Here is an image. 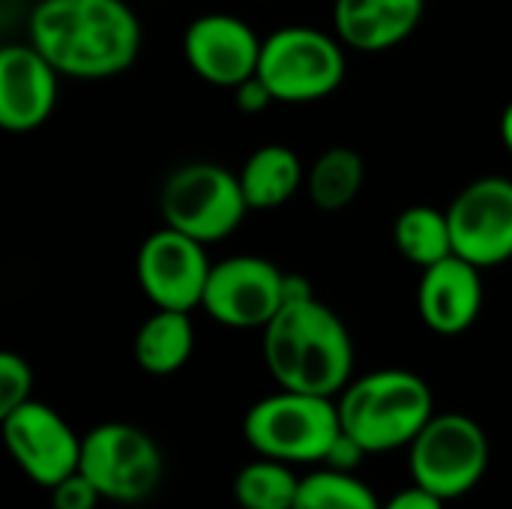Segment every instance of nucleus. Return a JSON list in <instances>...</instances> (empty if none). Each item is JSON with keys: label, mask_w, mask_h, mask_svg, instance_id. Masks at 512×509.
Returning <instances> with one entry per match:
<instances>
[{"label": "nucleus", "mask_w": 512, "mask_h": 509, "mask_svg": "<svg viewBox=\"0 0 512 509\" xmlns=\"http://www.w3.org/2000/svg\"><path fill=\"white\" fill-rule=\"evenodd\" d=\"M381 509H447V501L444 498H438V495H432L429 489H423V486H408V489H402V492H396L387 504Z\"/></svg>", "instance_id": "nucleus-27"}, {"label": "nucleus", "mask_w": 512, "mask_h": 509, "mask_svg": "<svg viewBox=\"0 0 512 509\" xmlns=\"http://www.w3.org/2000/svg\"><path fill=\"white\" fill-rule=\"evenodd\" d=\"M378 495L357 477L333 468L312 471L300 480L294 509H381Z\"/></svg>", "instance_id": "nucleus-22"}, {"label": "nucleus", "mask_w": 512, "mask_h": 509, "mask_svg": "<svg viewBox=\"0 0 512 509\" xmlns=\"http://www.w3.org/2000/svg\"><path fill=\"white\" fill-rule=\"evenodd\" d=\"M0 429L12 462L36 486L51 489L78 471L81 435L51 405L30 399L3 414Z\"/></svg>", "instance_id": "nucleus-11"}, {"label": "nucleus", "mask_w": 512, "mask_h": 509, "mask_svg": "<svg viewBox=\"0 0 512 509\" xmlns=\"http://www.w3.org/2000/svg\"><path fill=\"white\" fill-rule=\"evenodd\" d=\"M300 480L303 477L294 474V465L258 456L234 477L237 509H294Z\"/></svg>", "instance_id": "nucleus-21"}, {"label": "nucleus", "mask_w": 512, "mask_h": 509, "mask_svg": "<svg viewBox=\"0 0 512 509\" xmlns=\"http://www.w3.org/2000/svg\"><path fill=\"white\" fill-rule=\"evenodd\" d=\"M342 435L339 405L330 396L276 390L258 399L243 417V438L255 456L288 465H324Z\"/></svg>", "instance_id": "nucleus-4"}, {"label": "nucleus", "mask_w": 512, "mask_h": 509, "mask_svg": "<svg viewBox=\"0 0 512 509\" xmlns=\"http://www.w3.org/2000/svg\"><path fill=\"white\" fill-rule=\"evenodd\" d=\"M231 93H234V105H237L240 114H261V111H267L276 102L273 93L267 90V84L258 75H252L249 81H243Z\"/></svg>", "instance_id": "nucleus-25"}, {"label": "nucleus", "mask_w": 512, "mask_h": 509, "mask_svg": "<svg viewBox=\"0 0 512 509\" xmlns=\"http://www.w3.org/2000/svg\"><path fill=\"white\" fill-rule=\"evenodd\" d=\"M498 132H501V141H504V147L510 150V156H512V99L507 102V108L501 111V123H498Z\"/></svg>", "instance_id": "nucleus-28"}, {"label": "nucleus", "mask_w": 512, "mask_h": 509, "mask_svg": "<svg viewBox=\"0 0 512 509\" xmlns=\"http://www.w3.org/2000/svg\"><path fill=\"white\" fill-rule=\"evenodd\" d=\"M483 270L459 255H450L423 270L417 285V315L438 336H462L483 312Z\"/></svg>", "instance_id": "nucleus-15"}, {"label": "nucleus", "mask_w": 512, "mask_h": 509, "mask_svg": "<svg viewBox=\"0 0 512 509\" xmlns=\"http://www.w3.org/2000/svg\"><path fill=\"white\" fill-rule=\"evenodd\" d=\"M285 306V270L261 255L213 264L201 309L228 330H264Z\"/></svg>", "instance_id": "nucleus-9"}, {"label": "nucleus", "mask_w": 512, "mask_h": 509, "mask_svg": "<svg viewBox=\"0 0 512 509\" xmlns=\"http://www.w3.org/2000/svg\"><path fill=\"white\" fill-rule=\"evenodd\" d=\"M408 468L417 486L450 501L465 498L489 471L486 429L468 414H435L408 447Z\"/></svg>", "instance_id": "nucleus-8"}, {"label": "nucleus", "mask_w": 512, "mask_h": 509, "mask_svg": "<svg viewBox=\"0 0 512 509\" xmlns=\"http://www.w3.org/2000/svg\"><path fill=\"white\" fill-rule=\"evenodd\" d=\"M342 432L369 456L408 450L423 426L438 414L432 387L408 369H375L336 396Z\"/></svg>", "instance_id": "nucleus-3"}, {"label": "nucleus", "mask_w": 512, "mask_h": 509, "mask_svg": "<svg viewBox=\"0 0 512 509\" xmlns=\"http://www.w3.org/2000/svg\"><path fill=\"white\" fill-rule=\"evenodd\" d=\"M237 174L249 210H276L306 189V168L285 144H261L246 156Z\"/></svg>", "instance_id": "nucleus-17"}, {"label": "nucleus", "mask_w": 512, "mask_h": 509, "mask_svg": "<svg viewBox=\"0 0 512 509\" xmlns=\"http://www.w3.org/2000/svg\"><path fill=\"white\" fill-rule=\"evenodd\" d=\"M159 213L204 246L231 237L249 213L240 174L216 162H186L174 168L159 189Z\"/></svg>", "instance_id": "nucleus-6"}, {"label": "nucleus", "mask_w": 512, "mask_h": 509, "mask_svg": "<svg viewBox=\"0 0 512 509\" xmlns=\"http://www.w3.org/2000/svg\"><path fill=\"white\" fill-rule=\"evenodd\" d=\"M366 183V162L354 147L336 144L318 153L312 168H306V195L324 213H339L351 207Z\"/></svg>", "instance_id": "nucleus-19"}, {"label": "nucleus", "mask_w": 512, "mask_h": 509, "mask_svg": "<svg viewBox=\"0 0 512 509\" xmlns=\"http://www.w3.org/2000/svg\"><path fill=\"white\" fill-rule=\"evenodd\" d=\"M27 42L75 81H108L141 54L144 27L126 0H36Z\"/></svg>", "instance_id": "nucleus-1"}, {"label": "nucleus", "mask_w": 512, "mask_h": 509, "mask_svg": "<svg viewBox=\"0 0 512 509\" xmlns=\"http://www.w3.org/2000/svg\"><path fill=\"white\" fill-rule=\"evenodd\" d=\"M453 255L480 270L512 261V180L480 177L447 207Z\"/></svg>", "instance_id": "nucleus-12"}, {"label": "nucleus", "mask_w": 512, "mask_h": 509, "mask_svg": "<svg viewBox=\"0 0 512 509\" xmlns=\"http://www.w3.org/2000/svg\"><path fill=\"white\" fill-rule=\"evenodd\" d=\"M210 270L213 261L207 255V246L168 225L153 231L135 255V279L153 309H201Z\"/></svg>", "instance_id": "nucleus-10"}, {"label": "nucleus", "mask_w": 512, "mask_h": 509, "mask_svg": "<svg viewBox=\"0 0 512 509\" xmlns=\"http://www.w3.org/2000/svg\"><path fill=\"white\" fill-rule=\"evenodd\" d=\"M345 75V42L336 33L288 24L264 36L258 78L282 105L321 102L342 87Z\"/></svg>", "instance_id": "nucleus-5"}, {"label": "nucleus", "mask_w": 512, "mask_h": 509, "mask_svg": "<svg viewBox=\"0 0 512 509\" xmlns=\"http://www.w3.org/2000/svg\"><path fill=\"white\" fill-rule=\"evenodd\" d=\"M78 471L99 489L102 501L135 507L162 486L165 456L144 429L132 423H102L81 438Z\"/></svg>", "instance_id": "nucleus-7"}, {"label": "nucleus", "mask_w": 512, "mask_h": 509, "mask_svg": "<svg viewBox=\"0 0 512 509\" xmlns=\"http://www.w3.org/2000/svg\"><path fill=\"white\" fill-rule=\"evenodd\" d=\"M264 363L282 390L336 399L354 378L345 321L318 297L285 303L264 327Z\"/></svg>", "instance_id": "nucleus-2"}, {"label": "nucleus", "mask_w": 512, "mask_h": 509, "mask_svg": "<svg viewBox=\"0 0 512 509\" xmlns=\"http://www.w3.org/2000/svg\"><path fill=\"white\" fill-rule=\"evenodd\" d=\"M369 453L351 438V435H339L336 438V444L330 447V453H327V459H324V468H333V471H345V474H354L360 465H363V459H366Z\"/></svg>", "instance_id": "nucleus-26"}, {"label": "nucleus", "mask_w": 512, "mask_h": 509, "mask_svg": "<svg viewBox=\"0 0 512 509\" xmlns=\"http://www.w3.org/2000/svg\"><path fill=\"white\" fill-rule=\"evenodd\" d=\"M48 492H51V509H96L102 504L99 489L81 471L69 474Z\"/></svg>", "instance_id": "nucleus-24"}, {"label": "nucleus", "mask_w": 512, "mask_h": 509, "mask_svg": "<svg viewBox=\"0 0 512 509\" xmlns=\"http://www.w3.org/2000/svg\"><path fill=\"white\" fill-rule=\"evenodd\" d=\"M60 78L30 42L6 45L0 51V126L12 135L42 129L57 108Z\"/></svg>", "instance_id": "nucleus-14"}, {"label": "nucleus", "mask_w": 512, "mask_h": 509, "mask_svg": "<svg viewBox=\"0 0 512 509\" xmlns=\"http://www.w3.org/2000/svg\"><path fill=\"white\" fill-rule=\"evenodd\" d=\"M195 351L192 312L153 309V315L138 327L132 342V357L141 372L153 378H168L180 372Z\"/></svg>", "instance_id": "nucleus-18"}, {"label": "nucleus", "mask_w": 512, "mask_h": 509, "mask_svg": "<svg viewBox=\"0 0 512 509\" xmlns=\"http://www.w3.org/2000/svg\"><path fill=\"white\" fill-rule=\"evenodd\" d=\"M393 246L396 252L426 270L444 258L453 255V231L447 210L429 207V204H411L405 207L393 222Z\"/></svg>", "instance_id": "nucleus-20"}, {"label": "nucleus", "mask_w": 512, "mask_h": 509, "mask_svg": "<svg viewBox=\"0 0 512 509\" xmlns=\"http://www.w3.org/2000/svg\"><path fill=\"white\" fill-rule=\"evenodd\" d=\"M426 0H336L333 27L345 48L381 54L414 36Z\"/></svg>", "instance_id": "nucleus-16"}, {"label": "nucleus", "mask_w": 512, "mask_h": 509, "mask_svg": "<svg viewBox=\"0 0 512 509\" xmlns=\"http://www.w3.org/2000/svg\"><path fill=\"white\" fill-rule=\"evenodd\" d=\"M264 39L231 12H204L183 30V60L204 84L234 90L258 75Z\"/></svg>", "instance_id": "nucleus-13"}, {"label": "nucleus", "mask_w": 512, "mask_h": 509, "mask_svg": "<svg viewBox=\"0 0 512 509\" xmlns=\"http://www.w3.org/2000/svg\"><path fill=\"white\" fill-rule=\"evenodd\" d=\"M30 399H33L30 363L15 351H3L0 354V417L15 411L18 405H24Z\"/></svg>", "instance_id": "nucleus-23"}]
</instances>
